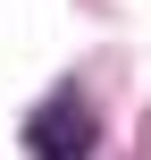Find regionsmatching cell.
<instances>
[{"instance_id":"1","label":"cell","mask_w":151,"mask_h":160,"mask_svg":"<svg viewBox=\"0 0 151 160\" xmlns=\"http://www.w3.org/2000/svg\"><path fill=\"white\" fill-rule=\"evenodd\" d=\"M101 143V127H92V110L76 101V93H50L34 118H25V152L34 160H92Z\"/></svg>"}]
</instances>
